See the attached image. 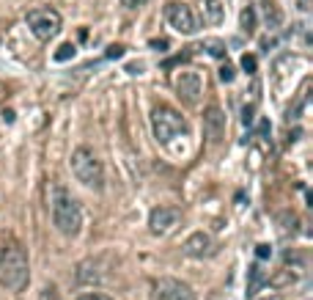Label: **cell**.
I'll return each mask as SVG.
<instances>
[{"mask_svg":"<svg viewBox=\"0 0 313 300\" xmlns=\"http://www.w3.org/2000/svg\"><path fill=\"white\" fill-rule=\"evenodd\" d=\"M77 300H113V298H107V295H99V292H91V295H83V298H77Z\"/></svg>","mask_w":313,"mask_h":300,"instance_id":"22","label":"cell"},{"mask_svg":"<svg viewBox=\"0 0 313 300\" xmlns=\"http://www.w3.org/2000/svg\"><path fill=\"white\" fill-rule=\"evenodd\" d=\"M242 69L247 72V75H253V72H256V55L244 53V55H242Z\"/></svg>","mask_w":313,"mask_h":300,"instance_id":"17","label":"cell"},{"mask_svg":"<svg viewBox=\"0 0 313 300\" xmlns=\"http://www.w3.org/2000/svg\"><path fill=\"white\" fill-rule=\"evenodd\" d=\"M264 278H266L264 267H261V265H253V267H250V286H247V295H256L258 286L264 284Z\"/></svg>","mask_w":313,"mask_h":300,"instance_id":"14","label":"cell"},{"mask_svg":"<svg viewBox=\"0 0 313 300\" xmlns=\"http://www.w3.org/2000/svg\"><path fill=\"white\" fill-rule=\"evenodd\" d=\"M143 3H148V0H121V6H126V8H140Z\"/></svg>","mask_w":313,"mask_h":300,"instance_id":"23","label":"cell"},{"mask_svg":"<svg viewBox=\"0 0 313 300\" xmlns=\"http://www.w3.org/2000/svg\"><path fill=\"white\" fill-rule=\"evenodd\" d=\"M220 80H223V83H231V80H234V66H231V63H225L223 69H220Z\"/></svg>","mask_w":313,"mask_h":300,"instance_id":"19","label":"cell"},{"mask_svg":"<svg viewBox=\"0 0 313 300\" xmlns=\"http://www.w3.org/2000/svg\"><path fill=\"white\" fill-rule=\"evenodd\" d=\"M239 28H242V33H247V36L256 33V8L253 6L242 8V14H239Z\"/></svg>","mask_w":313,"mask_h":300,"instance_id":"13","label":"cell"},{"mask_svg":"<svg viewBox=\"0 0 313 300\" xmlns=\"http://www.w3.org/2000/svg\"><path fill=\"white\" fill-rule=\"evenodd\" d=\"M25 22H28L30 33L39 39V42H49V39H55L58 33H61V14H58L55 8H30L28 17H25Z\"/></svg>","mask_w":313,"mask_h":300,"instance_id":"5","label":"cell"},{"mask_svg":"<svg viewBox=\"0 0 313 300\" xmlns=\"http://www.w3.org/2000/svg\"><path fill=\"white\" fill-rule=\"evenodd\" d=\"M184 253L193 259L212 256V253H215V240H212V234H206V231H193V234L184 240Z\"/></svg>","mask_w":313,"mask_h":300,"instance_id":"11","label":"cell"},{"mask_svg":"<svg viewBox=\"0 0 313 300\" xmlns=\"http://www.w3.org/2000/svg\"><path fill=\"white\" fill-rule=\"evenodd\" d=\"M201 50H206L209 55H215V58H225V44L217 42V39H206V42L201 44Z\"/></svg>","mask_w":313,"mask_h":300,"instance_id":"15","label":"cell"},{"mask_svg":"<svg viewBox=\"0 0 313 300\" xmlns=\"http://www.w3.org/2000/svg\"><path fill=\"white\" fill-rule=\"evenodd\" d=\"M201 6H203V20L212 22V25H220L225 17V6H223V0H201Z\"/></svg>","mask_w":313,"mask_h":300,"instance_id":"12","label":"cell"},{"mask_svg":"<svg viewBox=\"0 0 313 300\" xmlns=\"http://www.w3.org/2000/svg\"><path fill=\"white\" fill-rule=\"evenodd\" d=\"M151 300H195V292L179 278H160L154 284Z\"/></svg>","mask_w":313,"mask_h":300,"instance_id":"8","label":"cell"},{"mask_svg":"<svg viewBox=\"0 0 313 300\" xmlns=\"http://www.w3.org/2000/svg\"><path fill=\"white\" fill-rule=\"evenodd\" d=\"M253 110H256L253 105H244V108H242V124H244V127L253 124Z\"/></svg>","mask_w":313,"mask_h":300,"instance_id":"18","label":"cell"},{"mask_svg":"<svg viewBox=\"0 0 313 300\" xmlns=\"http://www.w3.org/2000/svg\"><path fill=\"white\" fill-rule=\"evenodd\" d=\"M256 256H258V259H269V256H272V248H269V245H264V243L256 245Z\"/></svg>","mask_w":313,"mask_h":300,"instance_id":"20","label":"cell"},{"mask_svg":"<svg viewBox=\"0 0 313 300\" xmlns=\"http://www.w3.org/2000/svg\"><path fill=\"white\" fill-rule=\"evenodd\" d=\"M165 20H168V25H170L176 33H184V36L198 33V28H201L198 14L193 11V6L179 3V0H170V3L165 6Z\"/></svg>","mask_w":313,"mask_h":300,"instance_id":"6","label":"cell"},{"mask_svg":"<svg viewBox=\"0 0 313 300\" xmlns=\"http://www.w3.org/2000/svg\"><path fill=\"white\" fill-rule=\"evenodd\" d=\"M151 130L160 143H170L179 135H187V119L170 105H157L151 110Z\"/></svg>","mask_w":313,"mask_h":300,"instance_id":"3","label":"cell"},{"mask_svg":"<svg viewBox=\"0 0 313 300\" xmlns=\"http://www.w3.org/2000/svg\"><path fill=\"white\" fill-rule=\"evenodd\" d=\"M69 58H74V44H61V47L55 50V61H69Z\"/></svg>","mask_w":313,"mask_h":300,"instance_id":"16","label":"cell"},{"mask_svg":"<svg viewBox=\"0 0 313 300\" xmlns=\"http://www.w3.org/2000/svg\"><path fill=\"white\" fill-rule=\"evenodd\" d=\"M72 174L77 176V182H83L85 188H94V190H102L104 188V171H102V163L99 157L91 149L80 146L72 152Z\"/></svg>","mask_w":313,"mask_h":300,"instance_id":"4","label":"cell"},{"mask_svg":"<svg viewBox=\"0 0 313 300\" xmlns=\"http://www.w3.org/2000/svg\"><path fill=\"white\" fill-rule=\"evenodd\" d=\"M176 223H179V210H176V207H157V210H151V215H148V229H151V234H168Z\"/></svg>","mask_w":313,"mask_h":300,"instance_id":"10","label":"cell"},{"mask_svg":"<svg viewBox=\"0 0 313 300\" xmlns=\"http://www.w3.org/2000/svg\"><path fill=\"white\" fill-rule=\"evenodd\" d=\"M49 204H52V223H55V229L61 231L63 237L80 234V229H83V210H80L74 195L63 188H55Z\"/></svg>","mask_w":313,"mask_h":300,"instance_id":"2","label":"cell"},{"mask_svg":"<svg viewBox=\"0 0 313 300\" xmlns=\"http://www.w3.org/2000/svg\"><path fill=\"white\" fill-rule=\"evenodd\" d=\"M124 55V47H121V44H110V47H107V58H121Z\"/></svg>","mask_w":313,"mask_h":300,"instance_id":"21","label":"cell"},{"mask_svg":"<svg viewBox=\"0 0 313 300\" xmlns=\"http://www.w3.org/2000/svg\"><path fill=\"white\" fill-rule=\"evenodd\" d=\"M30 281V265L28 253L17 240L6 237L0 240V284L8 292H22Z\"/></svg>","mask_w":313,"mask_h":300,"instance_id":"1","label":"cell"},{"mask_svg":"<svg viewBox=\"0 0 313 300\" xmlns=\"http://www.w3.org/2000/svg\"><path fill=\"white\" fill-rule=\"evenodd\" d=\"M203 135L209 138V143H220L225 138V113L217 105L203 110Z\"/></svg>","mask_w":313,"mask_h":300,"instance_id":"9","label":"cell"},{"mask_svg":"<svg viewBox=\"0 0 313 300\" xmlns=\"http://www.w3.org/2000/svg\"><path fill=\"white\" fill-rule=\"evenodd\" d=\"M173 88H176V94H179L181 102L198 105L201 91H203V80H201V75H198L195 69H181L179 75L173 77Z\"/></svg>","mask_w":313,"mask_h":300,"instance_id":"7","label":"cell"}]
</instances>
